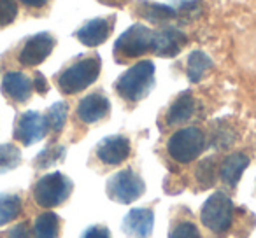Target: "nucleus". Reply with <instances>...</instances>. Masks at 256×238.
<instances>
[{
  "label": "nucleus",
  "instance_id": "1",
  "mask_svg": "<svg viewBox=\"0 0 256 238\" xmlns=\"http://www.w3.org/2000/svg\"><path fill=\"white\" fill-rule=\"evenodd\" d=\"M100 70L102 60L98 54H79L54 75V82L64 95H78L98 79Z\"/></svg>",
  "mask_w": 256,
  "mask_h": 238
},
{
  "label": "nucleus",
  "instance_id": "2",
  "mask_svg": "<svg viewBox=\"0 0 256 238\" xmlns=\"http://www.w3.org/2000/svg\"><path fill=\"white\" fill-rule=\"evenodd\" d=\"M154 88V65L151 60L137 61L118 77L114 89L124 102L137 103L144 100Z\"/></svg>",
  "mask_w": 256,
  "mask_h": 238
},
{
  "label": "nucleus",
  "instance_id": "3",
  "mask_svg": "<svg viewBox=\"0 0 256 238\" xmlns=\"http://www.w3.org/2000/svg\"><path fill=\"white\" fill-rule=\"evenodd\" d=\"M235 207L232 198L223 191H216L206 200L200 210V221L210 231V233L226 235L234 226Z\"/></svg>",
  "mask_w": 256,
  "mask_h": 238
},
{
  "label": "nucleus",
  "instance_id": "4",
  "mask_svg": "<svg viewBox=\"0 0 256 238\" xmlns=\"http://www.w3.org/2000/svg\"><path fill=\"white\" fill-rule=\"evenodd\" d=\"M153 32L154 30L148 28V26L140 25V23H136V25H132L128 30H124L118 37V40L114 42L112 47V56L116 60V63L123 65L151 53V47H153Z\"/></svg>",
  "mask_w": 256,
  "mask_h": 238
},
{
  "label": "nucleus",
  "instance_id": "5",
  "mask_svg": "<svg viewBox=\"0 0 256 238\" xmlns=\"http://www.w3.org/2000/svg\"><path fill=\"white\" fill-rule=\"evenodd\" d=\"M72 189L74 184L67 175H64L62 172H53L40 177L34 184L32 196L34 202L42 209H54L67 202L68 196L72 195Z\"/></svg>",
  "mask_w": 256,
  "mask_h": 238
},
{
  "label": "nucleus",
  "instance_id": "6",
  "mask_svg": "<svg viewBox=\"0 0 256 238\" xmlns=\"http://www.w3.org/2000/svg\"><path fill=\"white\" fill-rule=\"evenodd\" d=\"M206 146L207 140L202 130L196 126H188V128L178 130L168 139L167 151L174 161L181 165H188L206 151Z\"/></svg>",
  "mask_w": 256,
  "mask_h": 238
},
{
  "label": "nucleus",
  "instance_id": "7",
  "mask_svg": "<svg viewBox=\"0 0 256 238\" xmlns=\"http://www.w3.org/2000/svg\"><path fill=\"white\" fill-rule=\"evenodd\" d=\"M106 189L107 196L112 202L128 205V203H134L144 195L146 184L134 168H124V170H120L114 175H110Z\"/></svg>",
  "mask_w": 256,
  "mask_h": 238
},
{
  "label": "nucleus",
  "instance_id": "8",
  "mask_svg": "<svg viewBox=\"0 0 256 238\" xmlns=\"http://www.w3.org/2000/svg\"><path fill=\"white\" fill-rule=\"evenodd\" d=\"M48 132H50V128H48L46 116L37 112V110H26V112L16 116L12 137L20 144L28 147L40 142L48 135Z\"/></svg>",
  "mask_w": 256,
  "mask_h": 238
},
{
  "label": "nucleus",
  "instance_id": "9",
  "mask_svg": "<svg viewBox=\"0 0 256 238\" xmlns=\"http://www.w3.org/2000/svg\"><path fill=\"white\" fill-rule=\"evenodd\" d=\"M56 39L50 32H39L23 40L18 51V61L23 67H37L53 53Z\"/></svg>",
  "mask_w": 256,
  "mask_h": 238
},
{
  "label": "nucleus",
  "instance_id": "10",
  "mask_svg": "<svg viewBox=\"0 0 256 238\" xmlns=\"http://www.w3.org/2000/svg\"><path fill=\"white\" fill-rule=\"evenodd\" d=\"M132 154V144L124 135H109L102 139L95 147V156L106 167H118L124 163Z\"/></svg>",
  "mask_w": 256,
  "mask_h": 238
},
{
  "label": "nucleus",
  "instance_id": "11",
  "mask_svg": "<svg viewBox=\"0 0 256 238\" xmlns=\"http://www.w3.org/2000/svg\"><path fill=\"white\" fill-rule=\"evenodd\" d=\"M114 26H116V16H98L90 21H86L79 30H76V39L86 47H96L102 46L112 33Z\"/></svg>",
  "mask_w": 256,
  "mask_h": 238
},
{
  "label": "nucleus",
  "instance_id": "12",
  "mask_svg": "<svg viewBox=\"0 0 256 238\" xmlns=\"http://www.w3.org/2000/svg\"><path fill=\"white\" fill-rule=\"evenodd\" d=\"M188 44V37L176 26H162L153 32V47L151 53L160 58H176Z\"/></svg>",
  "mask_w": 256,
  "mask_h": 238
},
{
  "label": "nucleus",
  "instance_id": "13",
  "mask_svg": "<svg viewBox=\"0 0 256 238\" xmlns=\"http://www.w3.org/2000/svg\"><path fill=\"white\" fill-rule=\"evenodd\" d=\"M110 112V102L102 91H93L81 98L78 103V114L79 121L84 125H95L98 121H104Z\"/></svg>",
  "mask_w": 256,
  "mask_h": 238
},
{
  "label": "nucleus",
  "instance_id": "14",
  "mask_svg": "<svg viewBox=\"0 0 256 238\" xmlns=\"http://www.w3.org/2000/svg\"><path fill=\"white\" fill-rule=\"evenodd\" d=\"M154 214L151 209H132L124 216L121 230L128 238H151Z\"/></svg>",
  "mask_w": 256,
  "mask_h": 238
},
{
  "label": "nucleus",
  "instance_id": "15",
  "mask_svg": "<svg viewBox=\"0 0 256 238\" xmlns=\"http://www.w3.org/2000/svg\"><path fill=\"white\" fill-rule=\"evenodd\" d=\"M2 93L12 103H26L34 93V82L23 72H8L2 79Z\"/></svg>",
  "mask_w": 256,
  "mask_h": 238
},
{
  "label": "nucleus",
  "instance_id": "16",
  "mask_svg": "<svg viewBox=\"0 0 256 238\" xmlns=\"http://www.w3.org/2000/svg\"><path fill=\"white\" fill-rule=\"evenodd\" d=\"M196 110V100L192 91H182L172 100L165 112V123L167 126H179L184 125L195 116Z\"/></svg>",
  "mask_w": 256,
  "mask_h": 238
},
{
  "label": "nucleus",
  "instance_id": "17",
  "mask_svg": "<svg viewBox=\"0 0 256 238\" xmlns=\"http://www.w3.org/2000/svg\"><path fill=\"white\" fill-rule=\"evenodd\" d=\"M134 12L153 25H162V23L178 18V12L172 5H165L160 2H153V0H137Z\"/></svg>",
  "mask_w": 256,
  "mask_h": 238
},
{
  "label": "nucleus",
  "instance_id": "18",
  "mask_svg": "<svg viewBox=\"0 0 256 238\" xmlns=\"http://www.w3.org/2000/svg\"><path fill=\"white\" fill-rule=\"evenodd\" d=\"M249 167V158L242 153L228 154L220 167V179L228 188H235L240 181L242 174Z\"/></svg>",
  "mask_w": 256,
  "mask_h": 238
},
{
  "label": "nucleus",
  "instance_id": "19",
  "mask_svg": "<svg viewBox=\"0 0 256 238\" xmlns=\"http://www.w3.org/2000/svg\"><path fill=\"white\" fill-rule=\"evenodd\" d=\"M214 63L204 51H193L186 60V75H188L190 82L196 84L207 75V72L212 70Z\"/></svg>",
  "mask_w": 256,
  "mask_h": 238
},
{
  "label": "nucleus",
  "instance_id": "20",
  "mask_svg": "<svg viewBox=\"0 0 256 238\" xmlns=\"http://www.w3.org/2000/svg\"><path fill=\"white\" fill-rule=\"evenodd\" d=\"M62 230V219L54 212H44L34 221V238H58Z\"/></svg>",
  "mask_w": 256,
  "mask_h": 238
},
{
  "label": "nucleus",
  "instance_id": "21",
  "mask_svg": "<svg viewBox=\"0 0 256 238\" xmlns=\"http://www.w3.org/2000/svg\"><path fill=\"white\" fill-rule=\"evenodd\" d=\"M23 210V202L20 195L12 193H0V226L12 223L18 219Z\"/></svg>",
  "mask_w": 256,
  "mask_h": 238
},
{
  "label": "nucleus",
  "instance_id": "22",
  "mask_svg": "<svg viewBox=\"0 0 256 238\" xmlns=\"http://www.w3.org/2000/svg\"><path fill=\"white\" fill-rule=\"evenodd\" d=\"M65 154H67V151H65L64 146H58V144L48 146L46 149H42L36 156L34 167H36L37 170H46V168H51V167H54V165L62 163V161L65 160Z\"/></svg>",
  "mask_w": 256,
  "mask_h": 238
},
{
  "label": "nucleus",
  "instance_id": "23",
  "mask_svg": "<svg viewBox=\"0 0 256 238\" xmlns=\"http://www.w3.org/2000/svg\"><path fill=\"white\" fill-rule=\"evenodd\" d=\"M46 121H48V128L53 133H62L65 128V123H67V116H68V105L65 102H56L46 110Z\"/></svg>",
  "mask_w": 256,
  "mask_h": 238
},
{
  "label": "nucleus",
  "instance_id": "24",
  "mask_svg": "<svg viewBox=\"0 0 256 238\" xmlns=\"http://www.w3.org/2000/svg\"><path fill=\"white\" fill-rule=\"evenodd\" d=\"M22 151L14 144H0V174H8L22 165Z\"/></svg>",
  "mask_w": 256,
  "mask_h": 238
},
{
  "label": "nucleus",
  "instance_id": "25",
  "mask_svg": "<svg viewBox=\"0 0 256 238\" xmlns=\"http://www.w3.org/2000/svg\"><path fill=\"white\" fill-rule=\"evenodd\" d=\"M235 140V132L223 121H218L210 133V146H214L216 149H228Z\"/></svg>",
  "mask_w": 256,
  "mask_h": 238
},
{
  "label": "nucleus",
  "instance_id": "26",
  "mask_svg": "<svg viewBox=\"0 0 256 238\" xmlns=\"http://www.w3.org/2000/svg\"><path fill=\"white\" fill-rule=\"evenodd\" d=\"M195 177L200 189H209L210 186H214V182H216V167H214L212 158L200 161L198 167H196Z\"/></svg>",
  "mask_w": 256,
  "mask_h": 238
},
{
  "label": "nucleus",
  "instance_id": "27",
  "mask_svg": "<svg viewBox=\"0 0 256 238\" xmlns=\"http://www.w3.org/2000/svg\"><path fill=\"white\" fill-rule=\"evenodd\" d=\"M168 238H202L198 226L193 221H176L168 231Z\"/></svg>",
  "mask_w": 256,
  "mask_h": 238
},
{
  "label": "nucleus",
  "instance_id": "28",
  "mask_svg": "<svg viewBox=\"0 0 256 238\" xmlns=\"http://www.w3.org/2000/svg\"><path fill=\"white\" fill-rule=\"evenodd\" d=\"M18 18V4L16 0H0V28L12 25Z\"/></svg>",
  "mask_w": 256,
  "mask_h": 238
},
{
  "label": "nucleus",
  "instance_id": "29",
  "mask_svg": "<svg viewBox=\"0 0 256 238\" xmlns=\"http://www.w3.org/2000/svg\"><path fill=\"white\" fill-rule=\"evenodd\" d=\"M168 5L176 9L178 16H196L200 12L202 0H168Z\"/></svg>",
  "mask_w": 256,
  "mask_h": 238
},
{
  "label": "nucleus",
  "instance_id": "30",
  "mask_svg": "<svg viewBox=\"0 0 256 238\" xmlns=\"http://www.w3.org/2000/svg\"><path fill=\"white\" fill-rule=\"evenodd\" d=\"M81 238H110V233L106 226H102V224H95V226H90L88 230L82 233Z\"/></svg>",
  "mask_w": 256,
  "mask_h": 238
},
{
  "label": "nucleus",
  "instance_id": "31",
  "mask_svg": "<svg viewBox=\"0 0 256 238\" xmlns=\"http://www.w3.org/2000/svg\"><path fill=\"white\" fill-rule=\"evenodd\" d=\"M6 238H32L30 237V228L26 223H18L16 226H12L8 231V237Z\"/></svg>",
  "mask_w": 256,
  "mask_h": 238
},
{
  "label": "nucleus",
  "instance_id": "32",
  "mask_svg": "<svg viewBox=\"0 0 256 238\" xmlns=\"http://www.w3.org/2000/svg\"><path fill=\"white\" fill-rule=\"evenodd\" d=\"M32 82H34V89H36L39 95H46L50 91V86H48V81L40 72H34V77H32Z\"/></svg>",
  "mask_w": 256,
  "mask_h": 238
},
{
  "label": "nucleus",
  "instance_id": "33",
  "mask_svg": "<svg viewBox=\"0 0 256 238\" xmlns=\"http://www.w3.org/2000/svg\"><path fill=\"white\" fill-rule=\"evenodd\" d=\"M25 7H28V9H44L48 4H50V0H20Z\"/></svg>",
  "mask_w": 256,
  "mask_h": 238
},
{
  "label": "nucleus",
  "instance_id": "34",
  "mask_svg": "<svg viewBox=\"0 0 256 238\" xmlns=\"http://www.w3.org/2000/svg\"><path fill=\"white\" fill-rule=\"evenodd\" d=\"M98 2H102V4H109V5H112L116 0H98Z\"/></svg>",
  "mask_w": 256,
  "mask_h": 238
}]
</instances>
